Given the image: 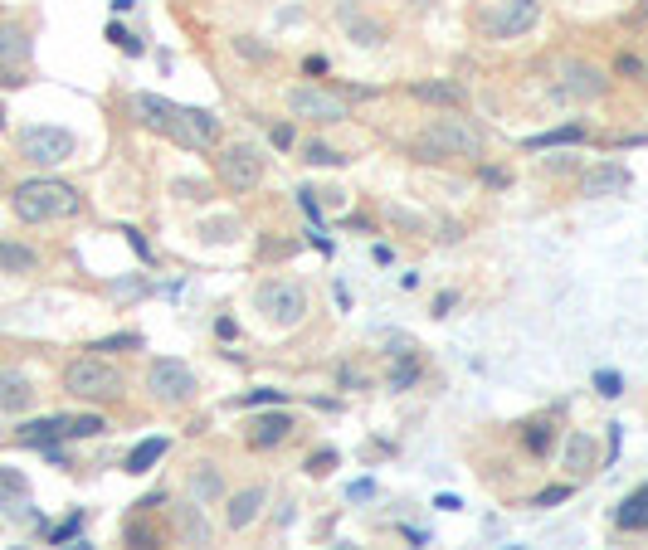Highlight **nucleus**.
<instances>
[{"label":"nucleus","mask_w":648,"mask_h":550,"mask_svg":"<svg viewBox=\"0 0 648 550\" xmlns=\"http://www.w3.org/2000/svg\"><path fill=\"white\" fill-rule=\"evenodd\" d=\"M410 156L415 161H458V156L473 161V156H483V132L449 108V112H439V117H429L420 132H415Z\"/></svg>","instance_id":"1"},{"label":"nucleus","mask_w":648,"mask_h":550,"mask_svg":"<svg viewBox=\"0 0 648 550\" xmlns=\"http://www.w3.org/2000/svg\"><path fill=\"white\" fill-rule=\"evenodd\" d=\"M10 210L25 224H49V220H74L83 210V195L74 185L49 181V176H35V181H20L15 195H10Z\"/></svg>","instance_id":"2"},{"label":"nucleus","mask_w":648,"mask_h":550,"mask_svg":"<svg viewBox=\"0 0 648 550\" xmlns=\"http://www.w3.org/2000/svg\"><path fill=\"white\" fill-rule=\"evenodd\" d=\"M64 390L74 400H117L127 390V375L108 356H74L64 366Z\"/></svg>","instance_id":"3"},{"label":"nucleus","mask_w":648,"mask_h":550,"mask_svg":"<svg viewBox=\"0 0 648 550\" xmlns=\"http://www.w3.org/2000/svg\"><path fill=\"white\" fill-rule=\"evenodd\" d=\"M541 25V0H488L478 30L488 39H522Z\"/></svg>","instance_id":"4"},{"label":"nucleus","mask_w":648,"mask_h":550,"mask_svg":"<svg viewBox=\"0 0 648 550\" xmlns=\"http://www.w3.org/2000/svg\"><path fill=\"white\" fill-rule=\"evenodd\" d=\"M254 302H259V312H264L268 322L278 331L298 327L307 317V293L303 283H288V278H268V283H259V293H254Z\"/></svg>","instance_id":"5"},{"label":"nucleus","mask_w":648,"mask_h":550,"mask_svg":"<svg viewBox=\"0 0 648 550\" xmlns=\"http://www.w3.org/2000/svg\"><path fill=\"white\" fill-rule=\"evenodd\" d=\"M161 137L186 151H210L220 147V117L205 108H171V122H166Z\"/></svg>","instance_id":"6"},{"label":"nucleus","mask_w":648,"mask_h":550,"mask_svg":"<svg viewBox=\"0 0 648 550\" xmlns=\"http://www.w3.org/2000/svg\"><path fill=\"white\" fill-rule=\"evenodd\" d=\"M561 103H595V98H605L610 93V69H600V64H585V59H571L561 78H556V88H551Z\"/></svg>","instance_id":"7"},{"label":"nucleus","mask_w":648,"mask_h":550,"mask_svg":"<svg viewBox=\"0 0 648 550\" xmlns=\"http://www.w3.org/2000/svg\"><path fill=\"white\" fill-rule=\"evenodd\" d=\"M215 171H220V181L229 190H254V185L264 181V151L249 147V142H229L215 156Z\"/></svg>","instance_id":"8"},{"label":"nucleus","mask_w":648,"mask_h":550,"mask_svg":"<svg viewBox=\"0 0 648 550\" xmlns=\"http://www.w3.org/2000/svg\"><path fill=\"white\" fill-rule=\"evenodd\" d=\"M147 390H152L156 404H186L195 395V375L176 356H156L147 366Z\"/></svg>","instance_id":"9"},{"label":"nucleus","mask_w":648,"mask_h":550,"mask_svg":"<svg viewBox=\"0 0 648 550\" xmlns=\"http://www.w3.org/2000/svg\"><path fill=\"white\" fill-rule=\"evenodd\" d=\"M30 30L25 25H0V88H25L30 83Z\"/></svg>","instance_id":"10"},{"label":"nucleus","mask_w":648,"mask_h":550,"mask_svg":"<svg viewBox=\"0 0 648 550\" xmlns=\"http://www.w3.org/2000/svg\"><path fill=\"white\" fill-rule=\"evenodd\" d=\"M20 156L25 161H35V166H59V161H69L74 156V132H64V127H25L20 132Z\"/></svg>","instance_id":"11"},{"label":"nucleus","mask_w":648,"mask_h":550,"mask_svg":"<svg viewBox=\"0 0 648 550\" xmlns=\"http://www.w3.org/2000/svg\"><path fill=\"white\" fill-rule=\"evenodd\" d=\"M288 112H293V117H307V122H342L346 98L327 93V88H317V83H303V88L288 93Z\"/></svg>","instance_id":"12"},{"label":"nucleus","mask_w":648,"mask_h":550,"mask_svg":"<svg viewBox=\"0 0 648 550\" xmlns=\"http://www.w3.org/2000/svg\"><path fill=\"white\" fill-rule=\"evenodd\" d=\"M619 190H629V171L614 166V161H600V166H590L580 176V195H590V200H605V195H619Z\"/></svg>","instance_id":"13"},{"label":"nucleus","mask_w":648,"mask_h":550,"mask_svg":"<svg viewBox=\"0 0 648 550\" xmlns=\"http://www.w3.org/2000/svg\"><path fill=\"white\" fill-rule=\"evenodd\" d=\"M561 463H566L571 482L590 477L595 468H600V443L590 439V434H571V439H566V448H561Z\"/></svg>","instance_id":"14"},{"label":"nucleus","mask_w":648,"mask_h":550,"mask_svg":"<svg viewBox=\"0 0 648 550\" xmlns=\"http://www.w3.org/2000/svg\"><path fill=\"white\" fill-rule=\"evenodd\" d=\"M171 521H176V531H181V546H191V550L210 546V521L200 512V502H176V507H171Z\"/></svg>","instance_id":"15"},{"label":"nucleus","mask_w":648,"mask_h":550,"mask_svg":"<svg viewBox=\"0 0 648 550\" xmlns=\"http://www.w3.org/2000/svg\"><path fill=\"white\" fill-rule=\"evenodd\" d=\"M35 404V380L25 370H0V414H25Z\"/></svg>","instance_id":"16"},{"label":"nucleus","mask_w":648,"mask_h":550,"mask_svg":"<svg viewBox=\"0 0 648 550\" xmlns=\"http://www.w3.org/2000/svg\"><path fill=\"white\" fill-rule=\"evenodd\" d=\"M264 502H268L264 487H244V492H234V497H229V507H225L229 531H249V526L264 516Z\"/></svg>","instance_id":"17"},{"label":"nucleus","mask_w":648,"mask_h":550,"mask_svg":"<svg viewBox=\"0 0 648 550\" xmlns=\"http://www.w3.org/2000/svg\"><path fill=\"white\" fill-rule=\"evenodd\" d=\"M293 434V414H283V409H273V414H259L249 429H244V439L249 448H278V443Z\"/></svg>","instance_id":"18"},{"label":"nucleus","mask_w":648,"mask_h":550,"mask_svg":"<svg viewBox=\"0 0 648 550\" xmlns=\"http://www.w3.org/2000/svg\"><path fill=\"white\" fill-rule=\"evenodd\" d=\"M20 443H30V448H49V443L69 439V414H54V419H30V424H20Z\"/></svg>","instance_id":"19"},{"label":"nucleus","mask_w":648,"mask_h":550,"mask_svg":"<svg viewBox=\"0 0 648 550\" xmlns=\"http://www.w3.org/2000/svg\"><path fill=\"white\" fill-rule=\"evenodd\" d=\"M410 93H415V103H429V108H463V88L454 78H424Z\"/></svg>","instance_id":"20"},{"label":"nucleus","mask_w":648,"mask_h":550,"mask_svg":"<svg viewBox=\"0 0 648 550\" xmlns=\"http://www.w3.org/2000/svg\"><path fill=\"white\" fill-rule=\"evenodd\" d=\"M0 507L10 516H25V507H30V482H25V473H20V468H5V463H0Z\"/></svg>","instance_id":"21"},{"label":"nucleus","mask_w":648,"mask_h":550,"mask_svg":"<svg viewBox=\"0 0 648 550\" xmlns=\"http://www.w3.org/2000/svg\"><path fill=\"white\" fill-rule=\"evenodd\" d=\"M171 108L176 103H166V98H156V93H132V112H137V122L147 127V132H166V122H171Z\"/></svg>","instance_id":"22"},{"label":"nucleus","mask_w":648,"mask_h":550,"mask_svg":"<svg viewBox=\"0 0 648 550\" xmlns=\"http://www.w3.org/2000/svg\"><path fill=\"white\" fill-rule=\"evenodd\" d=\"M0 273L10 278H25V273H39V254L20 239H0Z\"/></svg>","instance_id":"23"},{"label":"nucleus","mask_w":648,"mask_h":550,"mask_svg":"<svg viewBox=\"0 0 648 550\" xmlns=\"http://www.w3.org/2000/svg\"><path fill=\"white\" fill-rule=\"evenodd\" d=\"M614 526H619V531H644V526H648V482L639 487V492H629V497L619 502Z\"/></svg>","instance_id":"24"},{"label":"nucleus","mask_w":648,"mask_h":550,"mask_svg":"<svg viewBox=\"0 0 648 550\" xmlns=\"http://www.w3.org/2000/svg\"><path fill=\"white\" fill-rule=\"evenodd\" d=\"M166 458V439H147V443H137L132 453H127V473L132 477H142V473H152L156 463Z\"/></svg>","instance_id":"25"},{"label":"nucleus","mask_w":648,"mask_h":550,"mask_svg":"<svg viewBox=\"0 0 648 550\" xmlns=\"http://www.w3.org/2000/svg\"><path fill=\"white\" fill-rule=\"evenodd\" d=\"M575 142H585V127L580 122H566V127H551V132H541L527 142V151H546V147H575Z\"/></svg>","instance_id":"26"},{"label":"nucleus","mask_w":648,"mask_h":550,"mask_svg":"<svg viewBox=\"0 0 648 550\" xmlns=\"http://www.w3.org/2000/svg\"><path fill=\"white\" fill-rule=\"evenodd\" d=\"M191 487H195V497H200V502H220V492H225V477L215 473V463H195Z\"/></svg>","instance_id":"27"},{"label":"nucleus","mask_w":648,"mask_h":550,"mask_svg":"<svg viewBox=\"0 0 648 550\" xmlns=\"http://www.w3.org/2000/svg\"><path fill=\"white\" fill-rule=\"evenodd\" d=\"M420 380V356L415 351H400L395 366H390V390H410Z\"/></svg>","instance_id":"28"},{"label":"nucleus","mask_w":648,"mask_h":550,"mask_svg":"<svg viewBox=\"0 0 648 550\" xmlns=\"http://www.w3.org/2000/svg\"><path fill=\"white\" fill-rule=\"evenodd\" d=\"M103 429H108L103 414H69V439H93V434H103Z\"/></svg>","instance_id":"29"},{"label":"nucleus","mask_w":648,"mask_h":550,"mask_svg":"<svg viewBox=\"0 0 648 550\" xmlns=\"http://www.w3.org/2000/svg\"><path fill=\"white\" fill-rule=\"evenodd\" d=\"M303 161H307V166H342L346 156H342V151H332L327 142H307V147H303Z\"/></svg>","instance_id":"30"},{"label":"nucleus","mask_w":648,"mask_h":550,"mask_svg":"<svg viewBox=\"0 0 648 550\" xmlns=\"http://www.w3.org/2000/svg\"><path fill=\"white\" fill-rule=\"evenodd\" d=\"M93 351H142V336L137 331H117V336H103Z\"/></svg>","instance_id":"31"},{"label":"nucleus","mask_w":648,"mask_h":550,"mask_svg":"<svg viewBox=\"0 0 648 550\" xmlns=\"http://www.w3.org/2000/svg\"><path fill=\"white\" fill-rule=\"evenodd\" d=\"M381 25H376V20H351V39H356V44H361V49H371V44H381Z\"/></svg>","instance_id":"32"},{"label":"nucleus","mask_w":648,"mask_h":550,"mask_svg":"<svg viewBox=\"0 0 648 550\" xmlns=\"http://www.w3.org/2000/svg\"><path fill=\"white\" fill-rule=\"evenodd\" d=\"M234 229H239L234 220H210L205 229H200V239H205V244H229V239H234Z\"/></svg>","instance_id":"33"},{"label":"nucleus","mask_w":648,"mask_h":550,"mask_svg":"<svg viewBox=\"0 0 648 550\" xmlns=\"http://www.w3.org/2000/svg\"><path fill=\"white\" fill-rule=\"evenodd\" d=\"M522 443H527V448H532L536 458H541V453L551 448V424H527V434H522Z\"/></svg>","instance_id":"34"},{"label":"nucleus","mask_w":648,"mask_h":550,"mask_svg":"<svg viewBox=\"0 0 648 550\" xmlns=\"http://www.w3.org/2000/svg\"><path fill=\"white\" fill-rule=\"evenodd\" d=\"M332 468H337V448H317V453L307 458V473L312 477H327Z\"/></svg>","instance_id":"35"},{"label":"nucleus","mask_w":648,"mask_h":550,"mask_svg":"<svg viewBox=\"0 0 648 550\" xmlns=\"http://www.w3.org/2000/svg\"><path fill=\"white\" fill-rule=\"evenodd\" d=\"M595 390H600V395H624V375H619V370H600V375H595Z\"/></svg>","instance_id":"36"},{"label":"nucleus","mask_w":648,"mask_h":550,"mask_svg":"<svg viewBox=\"0 0 648 550\" xmlns=\"http://www.w3.org/2000/svg\"><path fill=\"white\" fill-rule=\"evenodd\" d=\"M566 497H571V482H566V487H546V492H536L532 507H561Z\"/></svg>","instance_id":"37"},{"label":"nucleus","mask_w":648,"mask_h":550,"mask_svg":"<svg viewBox=\"0 0 648 550\" xmlns=\"http://www.w3.org/2000/svg\"><path fill=\"white\" fill-rule=\"evenodd\" d=\"M108 39H113L117 49H127V54H142V39H132L127 30H122V25H117V20L108 25Z\"/></svg>","instance_id":"38"},{"label":"nucleus","mask_w":648,"mask_h":550,"mask_svg":"<svg viewBox=\"0 0 648 550\" xmlns=\"http://www.w3.org/2000/svg\"><path fill=\"white\" fill-rule=\"evenodd\" d=\"M244 409H259V404H283V390H254V395H244Z\"/></svg>","instance_id":"39"},{"label":"nucleus","mask_w":648,"mask_h":550,"mask_svg":"<svg viewBox=\"0 0 648 550\" xmlns=\"http://www.w3.org/2000/svg\"><path fill=\"white\" fill-rule=\"evenodd\" d=\"M171 190H176V200H200V195H205V185L200 181H176Z\"/></svg>","instance_id":"40"},{"label":"nucleus","mask_w":648,"mask_h":550,"mask_svg":"<svg viewBox=\"0 0 648 550\" xmlns=\"http://www.w3.org/2000/svg\"><path fill=\"white\" fill-rule=\"evenodd\" d=\"M619 74H624V78H644L648 69L639 64V59H634V54H624V59H619Z\"/></svg>","instance_id":"41"},{"label":"nucleus","mask_w":648,"mask_h":550,"mask_svg":"<svg viewBox=\"0 0 648 550\" xmlns=\"http://www.w3.org/2000/svg\"><path fill=\"white\" fill-rule=\"evenodd\" d=\"M78 521H83V516H69V521H64V526H59V531H54V546H64V541H69V536H74V531H78Z\"/></svg>","instance_id":"42"},{"label":"nucleus","mask_w":648,"mask_h":550,"mask_svg":"<svg viewBox=\"0 0 648 550\" xmlns=\"http://www.w3.org/2000/svg\"><path fill=\"white\" fill-rule=\"evenodd\" d=\"M234 44H239V54H244V59H268L264 44H249V39H234Z\"/></svg>","instance_id":"43"},{"label":"nucleus","mask_w":648,"mask_h":550,"mask_svg":"<svg viewBox=\"0 0 648 550\" xmlns=\"http://www.w3.org/2000/svg\"><path fill=\"white\" fill-rule=\"evenodd\" d=\"M273 147H278V151L293 147V127H273Z\"/></svg>","instance_id":"44"},{"label":"nucleus","mask_w":648,"mask_h":550,"mask_svg":"<svg viewBox=\"0 0 648 550\" xmlns=\"http://www.w3.org/2000/svg\"><path fill=\"white\" fill-rule=\"evenodd\" d=\"M127 244H132V249H137V254H142V258H152V244H147L142 234H132V229H127Z\"/></svg>","instance_id":"45"},{"label":"nucleus","mask_w":648,"mask_h":550,"mask_svg":"<svg viewBox=\"0 0 648 550\" xmlns=\"http://www.w3.org/2000/svg\"><path fill=\"white\" fill-rule=\"evenodd\" d=\"M132 5H137V0H113V10H132Z\"/></svg>","instance_id":"46"},{"label":"nucleus","mask_w":648,"mask_h":550,"mask_svg":"<svg viewBox=\"0 0 648 550\" xmlns=\"http://www.w3.org/2000/svg\"><path fill=\"white\" fill-rule=\"evenodd\" d=\"M0 127H5V103H0Z\"/></svg>","instance_id":"47"},{"label":"nucleus","mask_w":648,"mask_h":550,"mask_svg":"<svg viewBox=\"0 0 648 550\" xmlns=\"http://www.w3.org/2000/svg\"><path fill=\"white\" fill-rule=\"evenodd\" d=\"M0 185H5V176H0Z\"/></svg>","instance_id":"48"}]
</instances>
